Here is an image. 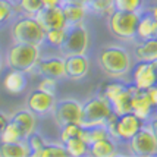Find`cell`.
<instances>
[{"mask_svg": "<svg viewBox=\"0 0 157 157\" xmlns=\"http://www.w3.org/2000/svg\"><path fill=\"white\" fill-rule=\"evenodd\" d=\"M56 81L55 78H48V76H43V79L38 82L37 88L41 91H46L48 94H56Z\"/></svg>", "mask_w": 157, "mask_h": 157, "instance_id": "obj_36", "label": "cell"}, {"mask_svg": "<svg viewBox=\"0 0 157 157\" xmlns=\"http://www.w3.org/2000/svg\"><path fill=\"white\" fill-rule=\"evenodd\" d=\"M53 117L59 128L66 123H81L82 103L75 98H63L56 101V106L53 109Z\"/></svg>", "mask_w": 157, "mask_h": 157, "instance_id": "obj_9", "label": "cell"}, {"mask_svg": "<svg viewBox=\"0 0 157 157\" xmlns=\"http://www.w3.org/2000/svg\"><path fill=\"white\" fill-rule=\"evenodd\" d=\"M107 137H112V135H110V132L106 125H97V126L85 128L84 129V135H82V138L88 144L96 143L98 140H103V138H107Z\"/></svg>", "mask_w": 157, "mask_h": 157, "instance_id": "obj_27", "label": "cell"}, {"mask_svg": "<svg viewBox=\"0 0 157 157\" xmlns=\"http://www.w3.org/2000/svg\"><path fill=\"white\" fill-rule=\"evenodd\" d=\"M87 6L90 12L97 15H106V16H109L110 12L113 10L112 0H88Z\"/></svg>", "mask_w": 157, "mask_h": 157, "instance_id": "obj_32", "label": "cell"}, {"mask_svg": "<svg viewBox=\"0 0 157 157\" xmlns=\"http://www.w3.org/2000/svg\"><path fill=\"white\" fill-rule=\"evenodd\" d=\"M68 156V151L65 144H56V143H47L46 147L40 151V156L38 157H63Z\"/></svg>", "mask_w": 157, "mask_h": 157, "instance_id": "obj_33", "label": "cell"}, {"mask_svg": "<svg viewBox=\"0 0 157 157\" xmlns=\"http://www.w3.org/2000/svg\"><path fill=\"white\" fill-rule=\"evenodd\" d=\"M37 21L46 31L55 29V28H68V22L65 18L63 6L57 7H43L38 13L35 15Z\"/></svg>", "mask_w": 157, "mask_h": 157, "instance_id": "obj_12", "label": "cell"}, {"mask_svg": "<svg viewBox=\"0 0 157 157\" xmlns=\"http://www.w3.org/2000/svg\"><path fill=\"white\" fill-rule=\"evenodd\" d=\"M151 65H153V69H154V72H156V76H157V59L154 62H151Z\"/></svg>", "mask_w": 157, "mask_h": 157, "instance_id": "obj_42", "label": "cell"}, {"mask_svg": "<svg viewBox=\"0 0 157 157\" xmlns=\"http://www.w3.org/2000/svg\"><path fill=\"white\" fill-rule=\"evenodd\" d=\"M117 143L113 137H107L90 144V156L94 157H113L117 156Z\"/></svg>", "mask_w": 157, "mask_h": 157, "instance_id": "obj_20", "label": "cell"}, {"mask_svg": "<svg viewBox=\"0 0 157 157\" xmlns=\"http://www.w3.org/2000/svg\"><path fill=\"white\" fill-rule=\"evenodd\" d=\"M12 38L15 43H27L40 47L46 43V29L35 16L22 15L12 25Z\"/></svg>", "mask_w": 157, "mask_h": 157, "instance_id": "obj_4", "label": "cell"}, {"mask_svg": "<svg viewBox=\"0 0 157 157\" xmlns=\"http://www.w3.org/2000/svg\"><path fill=\"white\" fill-rule=\"evenodd\" d=\"M65 144L66 151H68V156L72 157H82L90 154V144L84 140L82 137H75L68 140Z\"/></svg>", "mask_w": 157, "mask_h": 157, "instance_id": "obj_24", "label": "cell"}, {"mask_svg": "<svg viewBox=\"0 0 157 157\" xmlns=\"http://www.w3.org/2000/svg\"><path fill=\"white\" fill-rule=\"evenodd\" d=\"M56 106L55 94H48L41 90H34L29 93L27 100V107L31 112H34L38 116H44L48 113H53V109Z\"/></svg>", "mask_w": 157, "mask_h": 157, "instance_id": "obj_10", "label": "cell"}, {"mask_svg": "<svg viewBox=\"0 0 157 157\" xmlns=\"http://www.w3.org/2000/svg\"><path fill=\"white\" fill-rule=\"evenodd\" d=\"M84 126L81 123H66L60 126V141L66 143L68 140L75 137H82L84 135Z\"/></svg>", "mask_w": 157, "mask_h": 157, "instance_id": "obj_31", "label": "cell"}, {"mask_svg": "<svg viewBox=\"0 0 157 157\" xmlns=\"http://www.w3.org/2000/svg\"><path fill=\"white\" fill-rule=\"evenodd\" d=\"M3 87L9 94L18 96L24 93L27 88V72H22L18 69H9L3 78Z\"/></svg>", "mask_w": 157, "mask_h": 157, "instance_id": "obj_17", "label": "cell"}, {"mask_svg": "<svg viewBox=\"0 0 157 157\" xmlns=\"http://www.w3.org/2000/svg\"><path fill=\"white\" fill-rule=\"evenodd\" d=\"M16 7L12 3V0H0V25L6 24L12 19Z\"/></svg>", "mask_w": 157, "mask_h": 157, "instance_id": "obj_35", "label": "cell"}, {"mask_svg": "<svg viewBox=\"0 0 157 157\" xmlns=\"http://www.w3.org/2000/svg\"><path fill=\"white\" fill-rule=\"evenodd\" d=\"M151 13L154 15V18H157V0H156V5H154V6L151 7V10H150Z\"/></svg>", "mask_w": 157, "mask_h": 157, "instance_id": "obj_41", "label": "cell"}, {"mask_svg": "<svg viewBox=\"0 0 157 157\" xmlns=\"http://www.w3.org/2000/svg\"><path fill=\"white\" fill-rule=\"evenodd\" d=\"M90 33L84 24L68 27V35L60 50L65 55H84L88 50Z\"/></svg>", "mask_w": 157, "mask_h": 157, "instance_id": "obj_8", "label": "cell"}, {"mask_svg": "<svg viewBox=\"0 0 157 157\" xmlns=\"http://www.w3.org/2000/svg\"><path fill=\"white\" fill-rule=\"evenodd\" d=\"M126 144L131 154L134 156H157V137L150 128V125H144Z\"/></svg>", "mask_w": 157, "mask_h": 157, "instance_id": "obj_7", "label": "cell"}, {"mask_svg": "<svg viewBox=\"0 0 157 157\" xmlns=\"http://www.w3.org/2000/svg\"><path fill=\"white\" fill-rule=\"evenodd\" d=\"M134 88H135V85L131 82L121 94H117L113 100H110L112 109L117 116L132 112V93H134Z\"/></svg>", "mask_w": 157, "mask_h": 157, "instance_id": "obj_19", "label": "cell"}, {"mask_svg": "<svg viewBox=\"0 0 157 157\" xmlns=\"http://www.w3.org/2000/svg\"><path fill=\"white\" fill-rule=\"evenodd\" d=\"M35 71L41 76H48L55 79L66 78V69H65V57H40L37 63Z\"/></svg>", "mask_w": 157, "mask_h": 157, "instance_id": "obj_14", "label": "cell"}, {"mask_svg": "<svg viewBox=\"0 0 157 157\" xmlns=\"http://www.w3.org/2000/svg\"><path fill=\"white\" fill-rule=\"evenodd\" d=\"M66 0H43V5L44 7H57V6H63Z\"/></svg>", "mask_w": 157, "mask_h": 157, "instance_id": "obj_38", "label": "cell"}, {"mask_svg": "<svg viewBox=\"0 0 157 157\" xmlns=\"http://www.w3.org/2000/svg\"><path fill=\"white\" fill-rule=\"evenodd\" d=\"M147 94L150 97V100H151V103H153V106H154V109L157 110V84H154L153 87H150V88L147 90Z\"/></svg>", "mask_w": 157, "mask_h": 157, "instance_id": "obj_37", "label": "cell"}, {"mask_svg": "<svg viewBox=\"0 0 157 157\" xmlns=\"http://www.w3.org/2000/svg\"><path fill=\"white\" fill-rule=\"evenodd\" d=\"M0 156L2 157H28L31 156V148L27 140L18 143H0Z\"/></svg>", "mask_w": 157, "mask_h": 157, "instance_id": "obj_23", "label": "cell"}, {"mask_svg": "<svg viewBox=\"0 0 157 157\" xmlns=\"http://www.w3.org/2000/svg\"><path fill=\"white\" fill-rule=\"evenodd\" d=\"M153 37H157L156 18L151 12L141 13L137 27V38L138 40H148V38H153Z\"/></svg>", "mask_w": 157, "mask_h": 157, "instance_id": "obj_21", "label": "cell"}, {"mask_svg": "<svg viewBox=\"0 0 157 157\" xmlns=\"http://www.w3.org/2000/svg\"><path fill=\"white\" fill-rule=\"evenodd\" d=\"M132 84L140 90H148L157 84L156 72L153 69L151 62L138 60L132 69Z\"/></svg>", "mask_w": 157, "mask_h": 157, "instance_id": "obj_11", "label": "cell"}, {"mask_svg": "<svg viewBox=\"0 0 157 157\" xmlns=\"http://www.w3.org/2000/svg\"><path fill=\"white\" fill-rule=\"evenodd\" d=\"M0 71H2V56H0Z\"/></svg>", "mask_w": 157, "mask_h": 157, "instance_id": "obj_43", "label": "cell"}, {"mask_svg": "<svg viewBox=\"0 0 157 157\" xmlns=\"http://www.w3.org/2000/svg\"><path fill=\"white\" fill-rule=\"evenodd\" d=\"M66 78L72 81H79L85 78L90 71V59L85 55H66L65 56Z\"/></svg>", "mask_w": 157, "mask_h": 157, "instance_id": "obj_13", "label": "cell"}, {"mask_svg": "<svg viewBox=\"0 0 157 157\" xmlns=\"http://www.w3.org/2000/svg\"><path fill=\"white\" fill-rule=\"evenodd\" d=\"M154 110L156 109L147 94V90H140L135 87L132 93V112L143 121L148 122L154 116Z\"/></svg>", "mask_w": 157, "mask_h": 157, "instance_id": "obj_15", "label": "cell"}, {"mask_svg": "<svg viewBox=\"0 0 157 157\" xmlns=\"http://www.w3.org/2000/svg\"><path fill=\"white\" fill-rule=\"evenodd\" d=\"M28 141V145H29V148H31V156L33 157H38L40 156V151L46 147V144H47V141L44 140V137L41 135V134H38V132H33L29 137L27 138Z\"/></svg>", "mask_w": 157, "mask_h": 157, "instance_id": "obj_34", "label": "cell"}, {"mask_svg": "<svg viewBox=\"0 0 157 157\" xmlns=\"http://www.w3.org/2000/svg\"><path fill=\"white\" fill-rule=\"evenodd\" d=\"M68 35V28H55L46 31V43L52 47L60 48Z\"/></svg>", "mask_w": 157, "mask_h": 157, "instance_id": "obj_28", "label": "cell"}, {"mask_svg": "<svg viewBox=\"0 0 157 157\" xmlns=\"http://www.w3.org/2000/svg\"><path fill=\"white\" fill-rule=\"evenodd\" d=\"M156 21H157V18H156Z\"/></svg>", "mask_w": 157, "mask_h": 157, "instance_id": "obj_44", "label": "cell"}, {"mask_svg": "<svg viewBox=\"0 0 157 157\" xmlns=\"http://www.w3.org/2000/svg\"><path fill=\"white\" fill-rule=\"evenodd\" d=\"M141 13L138 12H125L113 9L107 16V25L110 33L116 37L117 40L131 41L137 38V27Z\"/></svg>", "mask_w": 157, "mask_h": 157, "instance_id": "obj_5", "label": "cell"}, {"mask_svg": "<svg viewBox=\"0 0 157 157\" xmlns=\"http://www.w3.org/2000/svg\"><path fill=\"white\" fill-rule=\"evenodd\" d=\"M40 60V47L27 43H13L6 52V65L9 69L33 72Z\"/></svg>", "mask_w": 157, "mask_h": 157, "instance_id": "obj_2", "label": "cell"}, {"mask_svg": "<svg viewBox=\"0 0 157 157\" xmlns=\"http://www.w3.org/2000/svg\"><path fill=\"white\" fill-rule=\"evenodd\" d=\"M63 12H65V18H66V22H68V27H71V25H76V24H84V19L87 18V13L90 10L87 3H82V2H65Z\"/></svg>", "mask_w": 157, "mask_h": 157, "instance_id": "obj_18", "label": "cell"}, {"mask_svg": "<svg viewBox=\"0 0 157 157\" xmlns=\"http://www.w3.org/2000/svg\"><path fill=\"white\" fill-rule=\"evenodd\" d=\"M35 116H37V115H35L34 112H31V110L27 107V109L15 112L9 119L18 126V129H19L21 134H22V138L27 140L35 131V126H37V117Z\"/></svg>", "mask_w": 157, "mask_h": 157, "instance_id": "obj_16", "label": "cell"}, {"mask_svg": "<svg viewBox=\"0 0 157 157\" xmlns=\"http://www.w3.org/2000/svg\"><path fill=\"white\" fill-rule=\"evenodd\" d=\"M144 125H145V121L138 117L134 112L119 115V116L116 113H113L106 122V126L109 129L110 135L117 143H128Z\"/></svg>", "mask_w": 157, "mask_h": 157, "instance_id": "obj_3", "label": "cell"}, {"mask_svg": "<svg viewBox=\"0 0 157 157\" xmlns=\"http://www.w3.org/2000/svg\"><path fill=\"white\" fill-rule=\"evenodd\" d=\"M16 10L27 16H35L44 7L43 0H16Z\"/></svg>", "mask_w": 157, "mask_h": 157, "instance_id": "obj_26", "label": "cell"}, {"mask_svg": "<svg viewBox=\"0 0 157 157\" xmlns=\"http://www.w3.org/2000/svg\"><path fill=\"white\" fill-rule=\"evenodd\" d=\"M148 125H150V128L153 129V132L156 134V137H157V116H153L148 121Z\"/></svg>", "mask_w": 157, "mask_h": 157, "instance_id": "obj_40", "label": "cell"}, {"mask_svg": "<svg viewBox=\"0 0 157 157\" xmlns=\"http://www.w3.org/2000/svg\"><path fill=\"white\" fill-rule=\"evenodd\" d=\"M113 9L125 12H138L141 13L144 7V0H112Z\"/></svg>", "mask_w": 157, "mask_h": 157, "instance_id": "obj_30", "label": "cell"}, {"mask_svg": "<svg viewBox=\"0 0 157 157\" xmlns=\"http://www.w3.org/2000/svg\"><path fill=\"white\" fill-rule=\"evenodd\" d=\"M126 87H128V84L123 82L121 78H110V81L104 82V84L101 85V88H100V93H98V94L104 96L110 101V100H113L117 94H121Z\"/></svg>", "mask_w": 157, "mask_h": 157, "instance_id": "obj_25", "label": "cell"}, {"mask_svg": "<svg viewBox=\"0 0 157 157\" xmlns=\"http://www.w3.org/2000/svg\"><path fill=\"white\" fill-rule=\"evenodd\" d=\"M7 122H9V116H6L3 112H0V132L5 129V126L7 125Z\"/></svg>", "mask_w": 157, "mask_h": 157, "instance_id": "obj_39", "label": "cell"}, {"mask_svg": "<svg viewBox=\"0 0 157 157\" xmlns=\"http://www.w3.org/2000/svg\"><path fill=\"white\" fill-rule=\"evenodd\" d=\"M22 134L21 131L18 129V126L15 125L10 119L7 125L5 126V129L0 132V143H18V141H22Z\"/></svg>", "mask_w": 157, "mask_h": 157, "instance_id": "obj_29", "label": "cell"}, {"mask_svg": "<svg viewBox=\"0 0 157 157\" xmlns=\"http://www.w3.org/2000/svg\"><path fill=\"white\" fill-rule=\"evenodd\" d=\"M115 112L112 109L110 101L101 94L88 98L85 103H82V121L81 125L84 128L97 126V125H106Z\"/></svg>", "mask_w": 157, "mask_h": 157, "instance_id": "obj_6", "label": "cell"}, {"mask_svg": "<svg viewBox=\"0 0 157 157\" xmlns=\"http://www.w3.org/2000/svg\"><path fill=\"white\" fill-rule=\"evenodd\" d=\"M135 59L144 62H154L157 59V37L148 40H140L135 46Z\"/></svg>", "mask_w": 157, "mask_h": 157, "instance_id": "obj_22", "label": "cell"}, {"mask_svg": "<svg viewBox=\"0 0 157 157\" xmlns=\"http://www.w3.org/2000/svg\"><path fill=\"white\" fill-rule=\"evenodd\" d=\"M98 66L109 78H122L131 71L132 57L128 50L119 46L103 47L98 53Z\"/></svg>", "mask_w": 157, "mask_h": 157, "instance_id": "obj_1", "label": "cell"}]
</instances>
